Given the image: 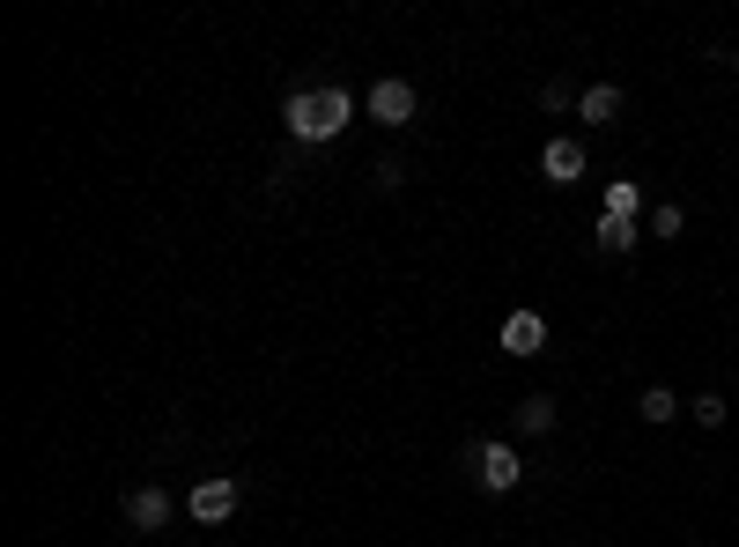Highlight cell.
<instances>
[{
  "instance_id": "cell-1",
  "label": "cell",
  "mask_w": 739,
  "mask_h": 547,
  "mask_svg": "<svg viewBox=\"0 0 739 547\" xmlns=\"http://www.w3.org/2000/svg\"><path fill=\"white\" fill-rule=\"evenodd\" d=\"M281 119H289L296 141H311V149H319V141H333V133L355 119V97H347V89H296Z\"/></svg>"
},
{
  "instance_id": "cell-2",
  "label": "cell",
  "mask_w": 739,
  "mask_h": 547,
  "mask_svg": "<svg viewBox=\"0 0 739 547\" xmlns=\"http://www.w3.org/2000/svg\"><path fill=\"white\" fill-rule=\"evenodd\" d=\"M473 481H481V489H489V496H511L517 481H525V466H517V451L511 444H473Z\"/></svg>"
},
{
  "instance_id": "cell-3",
  "label": "cell",
  "mask_w": 739,
  "mask_h": 547,
  "mask_svg": "<svg viewBox=\"0 0 739 547\" xmlns=\"http://www.w3.org/2000/svg\"><path fill=\"white\" fill-rule=\"evenodd\" d=\"M193 518L200 525H229L237 518V481H229V473H207V481L193 489Z\"/></svg>"
},
{
  "instance_id": "cell-4",
  "label": "cell",
  "mask_w": 739,
  "mask_h": 547,
  "mask_svg": "<svg viewBox=\"0 0 739 547\" xmlns=\"http://www.w3.org/2000/svg\"><path fill=\"white\" fill-rule=\"evenodd\" d=\"M370 119H377V126H407V119H415V89H407L399 75H385L377 89H370Z\"/></svg>"
},
{
  "instance_id": "cell-5",
  "label": "cell",
  "mask_w": 739,
  "mask_h": 547,
  "mask_svg": "<svg viewBox=\"0 0 739 547\" xmlns=\"http://www.w3.org/2000/svg\"><path fill=\"white\" fill-rule=\"evenodd\" d=\"M495 341H503V355H540L547 348V319H540V311H511Z\"/></svg>"
},
{
  "instance_id": "cell-6",
  "label": "cell",
  "mask_w": 739,
  "mask_h": 547,
  "mask_svg": "<svg viewBox=\"0 0 739 547\" xmlns=\"http://www.w3.org/2000/svg\"><path fill=\"white\" fill-rule=\"evenodd\" d=\"M163 518H171V496H163L156 481L126 496V525H133V533H163Z\"/></svg>"
},
{
  "instance_id": "cell-7",
  "label": "cell",
  "mask_w": 739,
  "mask_h": 547,
  "mask_svg": "<svg viewBox=\"0 0 739 547\" xmlns=\"http://www.w3.org/2000/svg\"><path fill=\"white\" fill-rule=\"evenodd\" d=\"M540 171H547V185H577V178H585V149H577V141H547Z\"/></svg>"
},
{
  "instance_id": "cell-8",
  "label": "cell",
  "mask_w": 739,
  "mask_h": 547,
  "mask_svg": "<svg viewBox=\"0 0 739 547\" xmlns=\"http://www.w3.org/2000/svg\"><path fill=\"white\" fill-rule=\"evenodd\" d=\"M577 111H585V126H614L621 119V89H614V82H599V89H585Z\"/></svg>"
},
{
  "instance_id": "cell-9",
  "label": "cell",
  "mask_w": 739,
  "mask_h": 547,
  "mask_svg": "<svg viewBox=\"0 0 739 547\" xmlns=\"http://www.w3.org/2000/svg\"><path fill=\"white\" fill-rule=\"evenodd\" d=\"M591 237H599V251H636V223H621V215H599V229H591Z\"/></svg>"
},
{
  "instance_id": "cell-10",
  "label": "cell",
  "mask_w": 739,
  "mask_h": 547,
  "mask_svg": "<svg viewBox=\"0 0 739 547\" xmlns=\"http://www.w3.org/2000/svg\"><path fill=\"white\" fill-rule=\"evenodd\" d=\"M517 429H525V437H547V429H555V399L533 393L525 407H517Z\"/></svg>"
},
{
  "instance_id": "cell-11",
  "label": "cell",
  "mask_w": 739,
  "mask_h": 547,
  "mask_svg": "<svg viewBox=\"0 0 739 547\" xmlns=\"http://www.w3.org/2000/svg\"><path fill=\"white\" fill-rule=\"evenodd\" d=\"M636 207H643L636 178H614V185H607V215H621V223H636Z\"/></svg>"
},
{
  "instance_id": "cell-12",
  "label": "cell",
  "mask_w": 739,
  "mask_h": 547,
  "mask_svg": "<svg viewBox=\"0 0 739 547\" xmlns=\"http://www.w3.org/2000/svg\"><path fill=\"white\" fill-rule=\"evenodd\" d=\"M636 415H643V422H673V415H681V399L665 393V385H651V393L636 399Z\"/></svg>"
},
{
  "instance_id": "cell-13",
  "label": "cell",
  "mask_w": 739,
  "mask_h": 547,
  "mask_svg": "<svg viewBox=\"0 0 739 547\" xmlns=\"http://www.w3.org/2000/svg\"><path fill=\"white\" fill-rule=\"evenodd\" d=\"M681 229H688L681 207H658V215H651V237H681Z\"/></svg>"
},
{
  "instance_id": "cell-14",
  "label": "cell",
  "mask_w": 739,
  "mask_h": 547,
  "mask_svg": "<svg viewBox=\"0 0 739 547\" xmlns=\"http://www.w3.org/2000/svg\"><path fill=\"white\" fill-rule=\"evenodd\" d=\"M695 422H703V429H717V422H725V399H717V393H703V399H695Z\"/></svg>"
}]
</instances>
